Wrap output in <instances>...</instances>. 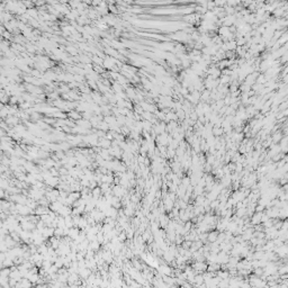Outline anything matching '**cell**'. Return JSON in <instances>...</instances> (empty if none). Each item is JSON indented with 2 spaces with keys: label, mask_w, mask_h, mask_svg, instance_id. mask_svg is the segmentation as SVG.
Masks as SVG:
<instances>
[{
  "label": "cell",
  "mask_w": 288,
  "mask_h": 288,
  "mask_svg": "<svg viewBox=\"0 0 288 288\" xmlns=\"http://www.w3.org/2000/svg\"><path fill=\"white\" fill-rule=\"evenodd\" d=\"M44 182H45L46 186L54 188V187H57V185L60 184V179H59V177H51V178L46 179Z\"/></svg>",
  "instance_id": "1"
},
{
  "label": "cell",
  "mask_w": 288,
  "mask_h": 288,
  "mask_svg": "<svg viewBox=\"0 0 288 288\" xmlns=\"http://www.w3.org/2000/svg\"><path fill=\"white\" fill-rule=\"evenodd\" d=\"M91 194H93V197H95V198H100V196H101L102 194L100 186L93 188V189H91Z\"/></svg>",
  "instance_id": "2"
},
{
  "label": "cell",
  "mask_w": 288,
  "mask_h": 288,
  "mask_svg": "<svg viewBox=\"0 0 288 288\" xmlns=\"http://www.w3.org/2000/svg\"><path fill=\"white\" fill-rule=\"evenodd\" d=\"M60 145V148H61V150H63V151H68V150L70 149V144H68V143H61V144H59Z\"/></svg>",
  "instance_id": "4"
},
{
  "label": "cell",
  "mask_w": 288,
  "mask_h": 288,
  "mask_svg": "<svg viewBox=\"0 0 288 288\" xmlns=\"http://www.w3.org/2000/svg\"><path fill=\"white\" fill-rule=\"evenodd\" d=\"M99 146L100 148H102V149H109L110 146H112V141H109V140H102L101 142H99Z\"/></svg>",
  "instance_id": "3"
}]
</instances>
